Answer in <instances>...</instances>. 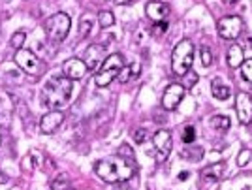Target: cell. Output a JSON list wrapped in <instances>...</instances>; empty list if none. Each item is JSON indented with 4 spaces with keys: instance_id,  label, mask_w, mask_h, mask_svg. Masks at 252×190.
<instances>
[{
    "instance_id": "obj_5",
    "label": "cell",
    "mask_w": 252,
    "mask_h": 190,
    "mask_svg": "<svg viewBox=\"0 0 252 190\" xmlns=\"http://www.w3.org/2000/svg\"><path fill=\"white\" fill-rule=\"evenodd\" d=\"M70 27H72L70 15H68V13H63V11H59V13L51 15L47 21L43 23L45 36H47V40L53 43L63 42L64 38L68 36V32H70Z\"/></svg>"
},
{
    "instance_id": "obj_39",
    "label": "cell",
    "mask_w": 252,
    "mask_h": 190,
    "mask_svg": "<svg viewBox=\"0 0 252 190\" xmlns=\"http://www.w3.org/2000/svg\"><path fill=\"white\" fill-rule=\"evenodd\" d=\"M0 143H2V137H0Z\"/></svg>"
},
{
    "instance_id": "obj_7",
    "label": "cell",
    "mask_w": 252,
    "mask_h": 190,
    "mask_svg": "<svg viewBox=\"0 0 252 190\" xmlns=\"http://www.w3.org/2000/svg\"><path fill=\"white\" fill-rule=\"evenodd\" d=\"M217 31H219L220 38H224V40H237L243 31L241 17H237V15H226V17H222L220 21H219V25H217Z\"/></svg>"
},
{
    "instance_id": "obj_35",
    "label": "cell",
    "mask_w": 252,
    "mask_h": 190,
    "mask_svg": "<svg viewBox=\"0 0 252 190\" xmlns=\"http://www.w3.org/2000/svg\"><path fill=\"white\" fill-rule=\"evenodd\" d=\"M179 179H181V181L189 179V171H183V173H179Z\"/></svg>"
},
{
    "instance_id": "obj_3",
    "label": "cell",
    "mask_w": 252,
    "mask_h": 190,
    "mask_svg": "<svg viewBox=\"0 0 252 190\" xmlns=\"http://www.w3.org/2000/svg\"><path fill=\"white\" fill-rule=\"evenodd\" d=\"M192 61H194V45L190 40H181V42L173 47L171 53V70L175 75H185L192 68Z\"/></svg>"
},
{
    "instance_id": "obj_19",
    "label": "cell",
    "mask_w": 252,
    "mask_h": 190,
    "mask_svg": "<svg viewBox=\"0 0 252 190\" xmlns=\"http://www.w3.org/2000/svg\"><path fill=\"white\" fill-rule=\"evenodd\" d=\"M117 155L119 157H123L125 160H128L134 168H137V160H136V155H134V151H132V147L128 145V143H123L121 147H119V151H117Z\"/></svg>"
},
{
    "instance_id": "obj_13",
    "label": "cell",
    "mask_w": 252,
    "mask_h": 190,
    "mask_svg": "<svg viewBox=\"0 0 252 190\" xmlns=\"http://www.w3.org/2000/svg\"><path fill=\"white\" fill-rule=\"evenodd\" d=\"M64 123V113L63 111H49V113H45L42 117V121H40V128H42L43 134H53V132H57L59 127Z\"/></svg>"
},
{
    "instance_id": "obj_4",
    "label": "cell",
    "mask_w": 252,
    "mask_h": 190,
    "mask_svg": "<svg viewBox=\"0 0 252 190\" xmlns=\"http://www.w3.org/2000/svg\"><path fill=\"white\" fill-rule=\"evenodd\" d=\"M125 68V59L123 55L113 53L109 57H105V61L102 63V66L98 68V72L94 75L96 87H107L113 79H117L119 72Z\"/></svg>"
},
{
    "instance_id": "obj_16",
    "label": "cell",
    "mask_w": 252,
    "mask_h": 190,
    "mask_svg": "<svg viewBox=\"0 0 252 190\" xmlns=\"http://www.w3.org/2000/svg\"><path fill=\"white\" fill-rule=\"evenodd\" d=\"M245 63V53H243V47L241 45H231L230 49H228V66H230L231 70H235V68H241V64Z\"/></svg>"
},
{
    "instance_id": "obj_8",
    "label": "cell",
    "mask_w": 252,
    "mask_h": 190,
    "mask_svg": "<svg viewBox=\"0 0 252 190\" xmlns=\"http://www.w3.org/2000/svg\"><path fill=\"white\" fill-rule=\"evenodd\" d=\"M183 96H185V87L179 83H171L166 87L164 91V96H162V106L168 111H173L177 109L179 104L183 102Z\"/></svg>"
},
{
    "instance_id": "obj_9",
    "label": "cell",
    "mask_w": 252,
    "mask_h": 190,
    "mask_svg": "<svg viewBox=\"0 0 252 190\" xmlns=\"http://www.w3.org/2000/svg\"><path fill=\"white\" fill-rule=\"evenodd\" d=\"M153 143H155V149H157V160L158 162H166L171 153V134L168 130H158L155 137H153Z\"/></svg>"
},
{
    "instance_id": "obj_2",
    "label": "cell",
    "mask_w": 252,
    "mask_h": 190,
    "mask_svg": "<svg viewBox=\"0 0 252 190\" xmlns=\"http://www.w3.org/2000/svg\"><path fill=\"white\" fill-rule=\"evenodd\" d=\"M72 79L68 77H53L51 81L43 85L42 98L43 104L49 109H61L70 102L72 96Z\"/></svg>"
},
{
    "instance_id": "obj_10",
    "label": "cell",
    "mask_w": 252,
    "mask_h": 190,
    "mask_svg": "<svg viewBox=\"0 0 252 190\" xmlns=\"http://www.w3.org/2000/svg\"><path fill=\"white\" fill-rule=\"evenodd\" d=\"M104 61H105V45L104 43H93V45L87 47L85 57H83V63L89 70L100 68Z\"/></svg>"
},
{
    "instance_id": "obj_18",
    "label": "cell",
    "mask_w": 252,
    "mask_h": 190,
    "mask_svg": "<svg viewBox=\"0 0 252 190\" xmlns=\"http://www.w3.org/2000/svg\"><path fill=\"white\" fill-rule=\"evenodd\" d=\"M139 72H141L139 64H130V66H125V68L119 72L117 79H119L121 83H128L132 77H137V75H139Z\"/></svg>"
},
{
    "instance_id": "obj_17",
    "label": "cell",
    "mask_w": 252,
    "mask_h": 190,
    "mask_svg": "<svg viewBox=\"0 0 252 190\" xmlns=\"http://www.w3.org/2000/svg\"><path fill=\"white\" fill-rule=\"evenodd\" d=\"M211 91H213V96L219 98V100H228L230 98V87L222 83L220 79H213L211 81Z\"/></svg>"
},
{
    "instance_id": "obj_30",
    "label": "cell",
    "mask_w": 252,
    "mask_h": 190,
    "mask_svg": "<svg viewBox=\"0 0 252 190\" xmlns=\"http://www.w3.org/2000/svg\"><path fill=\"white\" fill-rule=\"evenodd\" d=\"M183 157H185V158L189 157L190 160H200L201 157H203V149H201V147L189 149V151H185V153H183Z\"/></svg>"
},
{
    "instance_id": "obj_32",
    "label": "cell",
    "mask_w": 252,
    "mask_h": 190,
    "mask_svg": "<svg viewBox=\"0 0 252 190\" xmlns=\"http://www.w3.org/2000/svg\"><path fill=\"white\" fill-rule=\"evenodd\" d=\"M145 137H147V130H145V128H137V130H134V141H136V143L141 145V143L145 141Z\"/></svg>"
},
{
    "instance_id": "obj_26",
    "label": "cell",
    "mask_w": 252,
    "mask_h": 190,
    "mask_svg": "<svg viewBox=\"0 0 252 190\" xmlns=\"http://www.w3.org/2000/svg\"><path fill=\"white\" fill-rule=\"evenodd\" d=\"M196 83H198V74L192 72V68H190L189 72L185 74V85H183V87H185V89H192Z\"/></svg>"
},
{
    "instance_id": "obj_23",
    "label": "cell",
    "mask_w": 252,
    "mask_h": 190,
    "mask_svg": "<svg viewBox=\"0 0 252 190\" xmlns=\"http://www.w3.org/2000/svg\"><path fill=\"white\" fill-rule=\"evenodd\" d=\"M113 23H115V15H113L111 11H100V13H98V25H100L102 29L111 27Z\"/></svg>"
},
{
    "instance_id": "obj_38",
    "label": "cell",
    "mask_w": 252,
    "mask_h": 190,
    "mask_svg": "<svg viewBox=\"0 0 252 190\" xmlns=\"http://www.w3.org/2000/svg\"><path fill=\"white\" fill-rule=\"evenodd\" d=\"M68 190H74V189H72V187H70V189H68Z\"/></svg>"
},
{
    "instance_id": "obj_11",
    "label": "cell",
    "mask_w": 252,
    "mask_h": 190,
    "mask_svg": "<svg viewBox=\"0 0 252 190\" xmlns=\"http://www.w3.org/2000/svg\"><path fill=\"white\" fill-rule=\"evenodd\" d=\"M235 111L241 125H249L252 121V96L247 93H239L235 96Z\"/></svg>"
},
{
    "instance_id": "obj_28",
    "label": "cell",
    "mask_w": 252,
    "mask_h": 190,
    "mask_svg": "<svg viewBox=\"0 0 252 190\" xmlns=\"http://www.w3.org/2000/svg\"><path fill=\"white\" fill-rule=\"evenodd\" d=\"M241 74L247 81L252 83V59H247V61L241 64Z\"/></svg>"
},
{
    "instance_id": "obj_36",
    "label": "cell",
    "mask_w": 252,
    "mask_h": 190,
    "mask_svg": "<svg viewBox=\"0 0 252 190\" xmlns=\"http://www.w3.org/2000/svg\"><path fill=\"white\" fill-rule=\"evenodd\" d=\"M115 2L119 4V6H126V4H130L132 0H115Z\"/></svg>"
},
{
    "instance_id": "obj_24",
    "label": "cell",
    "mask_w": 252,
    "mask_h": 190,
    "mask_svg": "<svg viewBox=\"0 0 252 190\" xmlns=\"http://www.w3.org/2000/svg\"><path fill=\"white\" fill-rule=\"evenodd\" d=\"M25 42H27V34H25L23 31L21 32H15V34L11 36V40H10L11 47H13V49H17V51H19V49H23Z\"/></svg>"
},
{
    "instance_id": "obj_12",
    "label": "cell",
    "mask_w": 252,
    "mask_h": 190,
    "mask_svg": "<svg viewBox=\"0 0 252 190\" xmlns=\"http://www.w3.org/2000/svg\"><path fill=\"white\" fill-rule=\"evenodd\" d=\"M87 66L81 59H68L66 63L63 64V72H64V77H68V79H83L85 74H87Z\"/></svg>"
},
{
    "instance_id": "obj_29",
    "label": "cell",
    "mask_w": 252,
    "mask_h": 190,
    "mask_svg": "<svg viewBox=\"0 0 252 190\" xmlns=\"http://www.w3.org/2000/svg\"><path fill=\"white\" fill-rule=\"evenodd\" d=\"M194 139H196V130H194V127H187L185 132H183V141H185L187 145H192Z\"/></svg>"
},
{
    "instance_id": "obj_1",
    "label": "cell",
    "mask_w": 252,
    "mask_h": 190,
    "mask_svg": "<svg viewBox=\"0 0 252 190\" xmlns=\"http://www.w3.org/2000/svg\"><path fill=\"white\" fill-rule=\"evenodd\" d=\"M136 169L137 168H134L128 160H125L123 157H119V155L111 157V158L98 160L94 164L96 175L102 181H105V183H111V185H115V183H126V181L134 175Z\"/></svg>"
},
{
    "instance_id": "obj_21",
    "label": "cell",
    "mask_w": 252,
    "mask_h": 190,
    "mask_svg": "<svg viewBox=\"0 0 252 190\" xmlns=\"http://www.w3.org/2000/svg\"><path fill=\"white\" fill-rule=\"evenodd\" d=\"M10 111H11L10 102L0 96V127H4V125L10 121Z\"/></svg>"
},
{
    "instance_id": "obj_20",
    "label": "cell",
    "mask_w": 252,
    "mask_h": 190,
    "mask_svg": "<svg viewBox=\"0 0 252 190\" xmlns=\"http://www.w3.org/2000/svg\"><path fill=\"white\" fill-rule=\"evenodd\" d=\"M211 127L215 128V130L226 132V130H228V128L231 127V123H230V119H228V117L217 115V117H213V119H211Z\"/></svg>"
},
{
    "instance_id": "obj_31",
    "label": "cell",
    "mask_w": 252,
    "mask_h": 190,
    "mask_svg": "<svg viewBox=\"0 0 252 190\" xmlns=\"http://www.w3.org/2000/svg\"><path fill=\"white\" fill-rule=\"evenodd\" d=\"M91 31V21H89V13L83 17V21H79V36L81 38H87V34Z\"/></svg>"
},
{
    "instance_id": "obj_14",
    "label": "cell",
    "mask_w": 252,
    "mask_h": 190,
    "mask_svg": "<svg viewBox=\"0 0 252 190\" xmlns=\"http://www.w3.org/2000/svg\"><path fill=\"white\" fill-rule=\"evenodd\" d=\"M145 13H147V17L151 19V21L160 23L169 15V8L164 4V2L153 0V2H149L147 6H145Z\"/></svg>"
},
{
    "instance_id": "obj_25",
    "label": "cell",
    "mask_w": 252,
    "mask_h": 190,
    "mask_svg": "<svg viewBox=\"0 0 252 190\" xmlns=\"http://www.w3.org/2000/svg\"><path fill=\"white\" fill-rule=\"evenodd\" d=\"M200 59H201V64H203L205 68H209L211 64H213V53H211L209 47H201V49H200Z\"/></svg>"
},
{
    "instance_id": "obj_33",
    "label": "cell",
    "mask_w": 252,
    "mask_h": 190,
    "mask_svg": "<svg viewBox=\"0 0 252 190\" xmlns=\"http://www.w3.org/2000/svg\"><path fill=\"white\" fill-rule=\"evenodd\" d=\"M168 29V23L166 21H160L157 23V27H155V34H162V32Z\"/></svg>"
},
{
    "instance_id": "obj_27",
    "label": "cell",
    "mask_w": 252,
    "mask_h": 190,
    "mask_svg": "<svg viewBox=\"0 0 252 190\" xmlns=\"http://www.w3.org/2000/svg\"><path fill=\"white\" fill-rule=\"evenodd\" d=\"M251 157H252V153L249 151V149H241L239 151V155H237V166H247L249 162H251Z\"/></svg>"
},
{
    "instance_id": "obj_6",
    "label": "cell",
    "mask_w": 252,
    "mask_h": 190,
    "mask_svg": "<svg viewBox=\"0 0 252 190\" xmlns=\"http://www.w3.org/2000/svg\"><path fill=\"white\" fill-rule=\"evenodd\" d=\"M13 61H15V64L21 68L25 74L29 75L40 77L45 72V63H43L40 57H36V53L29 51V49H19L15 53V57H13Z\"/></svg>"
},
{
    "instance_id": "obj_34",
    "label": "cell",
    "mask_w": 252,
    "mask_h": 190,
    "mask_svg": "<svg viewBox=\"0 0 252 190\" xmlns=\"http://www.w3.org/2000/svg\"><path fill=\"white\" fill-rule=\"evenodd\" d=\"M115 190H134V189H132V187H126V183H121Z\"/></svg>"
},
{
    "instance_id": "obj_15",
    "label": "cell",
    "mask_w": 252,
    "mask_h": 190,
    "mask_svg": "<svg viewBox=\"0 0 252 190\" xmlns=\"http://www.w3.org/2000/svg\"><path fill=\"white\" fill-rule=\"evenodd\" d=\"M224 175V164L222 162H215V164H209L201 169V179L209 181V183H217L219 179H222Z\"/></svg>"
},
{
    "instance_id": "obj_37",
    "label": "cell",
    "mask_w": 252,
    "mask_h": 190,
    "mask_svg": "<svg viewBox=\"0 0 252 190\" xmlns=\"http://www.w3.org/2000/svg\"><path fill=\"white\" fill-rule=\"evenodd\" d=\"M6 181H8V175H6V173H2V171H0V185H2V183H6Z\"/></svg>"
},
{
    "instance_id": "obj_22",
    "label": "cell",
    "mask_w": 252,
    "mask_h": 190,
    "mask_svg": "<svg viewBox=\"0 0 252 190\" xmlns=\"http://www.w3.org/2000/svg\"><path fill=\"white\" fill-rule=\"evenodd\" d=\"M72 187L70 185V179H68V175H64V173H61L57 179L51 181V190H68Z\"/></svg>"
}]
</instances>
